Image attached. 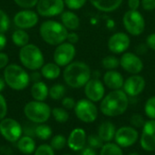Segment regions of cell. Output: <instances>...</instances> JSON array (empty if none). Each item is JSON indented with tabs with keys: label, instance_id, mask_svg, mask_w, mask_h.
<instances>
[{
	"label": "cell",
	"instance_id": "6",
	"mask_svg": "<svg viewBox=\"0 0 155 155\" xmlns=\"http://www.w3.org/2000/svg\"><path fill=\"white\" fill-rule=\"evenodd\" d=\"M24 114L29 121L40 124L49 120L52 115V109L45 102L31 101L25 105Z\"/></svg>",
	"mask_w": 155,
	"mask_h": 155
},
{
	"label": "cell",
	"instance_id": "53",
	"mask_svg": "<svg viewBox=\"0 0 155 155\" xmlns=\"http://www.w3.org/2000/svg\"><path fill=\"white\" fill-rule=\"evenodd\" d=\"M64 155H71V154H68V153H67V154H64Z\"/></svg>",
	"mask_w": 155,
	"mask_h": 155
},
{
	"label": "cell",
	"instance_id": "52",
	"mask_svg": "<svg viewBox=\"0 0 155 155\" xmlns=\"http://www.w3.org/2000/svg\"><path fill=\"white\" fill-rule=\"evenodd\" d=\"M128 155H139L138 153H129Z\"/></svg>",
	"mask_w": 155,
	"mask_h": 155
},
{
	"label": "cell",
	"instance_id": "45",
	"mask_svg": "<svg viewBox=\"0 0 155 155\" xmlns=\"http://www.w3.org/2000/svg\"><path fill=\"white\" fill-rule=\"evenodd\" d=\"M66 41L70 44H76L78 41H79V36L76 33L74 32H68V35H67V38H66Z\"/></svg>",
	"mask_w": 155,
	"mask_h": 155
},
{
	"label": "cell",
	"instance_id": "37",
	"mask_svg": "<svg viewBox=\"0 0 155 155\" xmlns=\"http://www.w3.org/2000/svg\"><path fill=\"white\" fill-rule=\"evenodd\" d=\"M10 20L6 13L0 9V33H5L9 29Z\"/></svg>",
	"mask_w": 155,
	"mask_h": 155
},
{
	"label": "cell",
	"instance_id": "17",
	"mask_svg": "<svg viewBox=\"0 0 155 155\" xmlns=\"http://www.w3.org/2000/svg\"><path fill=\"white\" fill-rule=\"evenodd\" d=\"M145 85V79L142 75L132 74L126 80H124L123 90L128 96L136 97L143 92Z\"/></svg>",
	"mask_w": 155,
	"mask_h": 155
},
{
	"label": "cell",
	"instance_id": "28",
	"mask_svg": "<svg viewBox=\"0 0 155 155\" xmlns=\"http://www.w3.org/2000/svg\"><path fill=\"white\" fill-rule=\"evenodd\" d=\"M99 155H124V152L115 143H106L100 149Z\"/></svg>",
	"mask_w": 155,
	"mask_h": 155
},
{
	"label": "cell",
	"instance_id": "38",
	"mask_svg": "<svg viewBox=\"0 0 155 155\" xmlns=\"http://www.w3.org/2000/svg\"><path fill=\"white\" fill-rule=\"evenodd\" d=\"M34 155H54V150L50 144H41L35 149Z\"/></svg>",
	"mask_w": 155,
	"mask_h": 155
},
{
	"label": "cell",
	"instance_id": "23",
	"mask_svg": "<svg viewBox=\"0 0 155 155\" xmlns=\"http://www.w3.org/2000/svg\"><path fill=\"white\" fill-rule=\"evenodd\" d=\"M61 22L67 30L71 31H74L80 26L78 15L72 11H64L61 14Z\"/></svg>",
	"mask_w": 155,
	"mask_h": 155
},
{
	"label": "cell",
	"instance_id": "36",
	"mask_svg": "<svg viewBox=\"0 0 155 155\" xmlns=\"http://www.w3.org/2000/svg\"><path fill=\"white\" fill-rule=\"evenodd\" d=\"M145 120L143 118V115L139 114H133L131 116V119H130V124H131V126H133L134 128L135 129H139V128H143V125L145 124Z\"/></svg>",
	"mask_w": 155,
	"mask_h": 155
},
{
	"label": "cell",
	"instance_id": "24",
	"mask_svg": "<svg viewBox=\"0 0 155 155\" xmlns=\"http://www.w3.org/2000/svg\"><path fill=\"white\" fill-rule=\"evenodd\" d=\"M16 146L18 151L24 154H32L33 153H35L36 149V144L34 138L29 135L22 136L16 142Z\"/></svg>",
	"mask_w": 155,
	"mask_h": 155
},
{
	"label": "cell",
	"instance_id": "18",
	"mask_svg": "<svg viewBox=\"0 0 155 155\" xmlns=\"http://www.w3.org/2000/svg\"><path fill=\"white\" fill-rule=\"evenodd\" d=\"M38 19V15L35 12L29 9H25L15 14L14 23L20 29H28L34 27L37 24Z\"/></svg>",
	"mask_w": 155,
	"mask_h": 155
},
{
	"label": "cell",
	"instance_id": "39",
	"mask_svg": "<svg viewBox=\"0 0 155 155\" xmlns=\"http://www.w3.org/2000/svg\"><path fill=\"white\" fill-rule=\"evenodd\" d=\"M64 5L71 10H78L82 8L87 0H64Z\"/></svg>",
	"mask_w": 155,
	"mask_h": 155
},
{
	"label": "cell",
	"instance_id": "47",
	"mask_svg": "<svg viewBox=\"0 0 155 155\" xmlns=\"http://www.w3.org/2000/svg\"><path fill=\"white\" fill-rule=\"evenodd\" d=\"M141 6V0H128L129 10H138Z\"/></svg>",
	"mask_w": 155,
	"mask_h": 155
},
{
	"label": "cell",
	"instance_id": "3",
	"mask_svg": "<svg viewBox=\"0 0 155 155\" xmlns=\"http://www.w3.org/2000/svg\"><path fill=\"white\" fill-rule=\"evenodd\" d=\"M39 33L42 39L46 44L57 46L66 41L68 30L62 23L54 20H47L40 25Z\"/></svg>",
	"mask_w": 155,
	"mask_h": 155
},
{
	"label": "cell",
	"instance_id": "48",
	"mask_svg": "<svg viewBox=\"0 0 155 155\" xmlns=\"http://www.w3.org/2000/svg\"><path fill=\"white\" fill-rule=\"evenodd\" d=\"M79 155H96V151L89 146H85L83 150L80 151Z\"/></svg>",
	"mask_w": 155,
	"mask_h": 155
},
{
	"label": "cell",
	"instance_id": "33",
	"mask_svg": "<svg viewBox=\"0 0 155 155\" xmlns=\"http://www.w3.org/2000/svg\"><path fill=\"white\" fill-rule=\"evenodd\" d=\"M67 144V139L62 135V134H56L54 135L50 142V145L51 147L54 150V151H61L63 150Z\"/></svg>",
	"mask_w": 155,
	"mask_h": 155
},
{
	"label": "cell",
	"instance_id": "35",
	"mask_svg": "<svg viewBox=\"0 0 155 155\" xmlns=\"http://www.w3.org/2000/svg\"><path fill=\"white\" fill-rule=\"evenodd\" d=\"M144 113L150 120H155V96L150 97L144 104Z\"/></svg>",
	"mask_w": 155,
	"mask_h": 155
},
{
	"label": "cell",
	"instance_id": "11",
	"mask_svg": "<svg viewBox=\"0 0 155 155\" xmlns=\"http://www.w3.org/2000/svg\"><path fill=\"white\" fill-rule=\"evenodd\" d=\"M139 140V133L133 126H123L116 130L114 141L122 148H128L134 145Z\"/></svg>",
	"mask_w": 155,
	"mask_h": 155
},
{
	"label": "cell",
	"instance_id": "19",
	"mask_svg": "<svg viewBox=\"0 0 155 155\" xmlns=\"http://www.w3.org/2000/svg\"><path fill=\"white\" fill-rule=\"evenodd\" d=\"M87 135L84 129L75 128L74 129L67 139L68 147L74 152H80L86 146Z\"/></svg>",
	"mask_w": 155,
	"mask_h": 155
},
{
	"label": "cell",
	"instance_id": "42",
	"mask_svg": "<svg viewBox=\"0 0 155 155\" xmlns=\"http://www.w3.org/2000/svg\"><path fill=\"white\" fill-rule=\"evenodd\" d=\"M76 104V102L72 97H64L62 99V105L66 110H72L74 109V106Z\"/></svg>",
	"mask_w": 155,
	"mask_h": 155
},
{
	"label": "cell",
	"instance_id": "25",
	"mask_svg": "<svg viewBox=\"0 0 155 155\" xmlns=\"http://www.w3.org/2000/svg\"><path fill=\"white\" fill-rule=\"evenodd\" d=\"M31 94L35 101L44 102L49 95V89L44 82H35L31 87Z\"/></svg>",
	"mask_w": 155,
	"mask_h": 155
},
{
	"label": "cell",
	"instance_id": "32",
	"mask_svg": "<svg viewBox=\"0 0 155 155\" xmlns=\"http://www.w3.org/2000/svg\"><path fill=\"white\" fill-rule=\"evenodd\" d=\"M52 115L54 119L60 124L66 123L69 119V114L64 108L61 107H55L52 110Z\"/></svg>",
	"mask_w": 155,
	"mask_h": 155
},
{
	"label": "cell",
	"instance_id": "22",
	"mask_svg": "<svg viewBox=\"0 0 155 155\" xmlns=\"http://www.w3.org/2000/svg\"><path fill=\"white\" fill-rule=\"evenodd\" d=\"M89 1L97 10L104 13H110L118 9L124 0H89Z\"/></svg>",
	"mask_w": 155,
	"mask_h": 155
},
{
	"label": "cell",
	"instance_id": "20",
	"mask_svg": "<svg viewBox=\"0 0 155 155\" xmlns=\"http://www.w3.org/2000/svg\"><path fill=\"white\" fill-rule=\"evenodd\" d=\"M103 83L106 87L113 90H120L124 84V78L116 70H108L103 76Z\"/></svg>",
	"mask_w": 155,
	"mask_h": 155
},
{
	"label": "cell",
	"instance_id": "10",
	"mask_svg": "<svg viewBox=\"0 0 155 155\" xmlns=\"http://www.w3.org/2000/svg\"><path fill=\"white\" fill-rule=\"evenodd\" d=\"M75 54L76 49L74 45L64 42L56 46L54 52V61L60 67L66 66L73 62Z\"/></svg>",
	"mask_w": 155,
	"mask_h": 155
},
{
	"label": "cell",
	"instance_id": "43",
	"mask_svg": "<svg viewBox=\"0 0 155 155\" xmlns=\"http://www.w3.org/2000/svg\"><path fill=\"white\" fill-rule=\"evenodd\" d=\"M141 5L145 11H153L155 9V0H141Z\"/></svg>",
	"mask_w": 155,
	"mask_h": 155
},
{
	"label": "cell",
	"instance_id": "51",
	"mask_svg": "<svg viewBox=\"0 0 155 155\" xmlns=\"http://www.w3.org/2000/svg\"><path fill=\"white\" fill-rule=\"evenodd\" d=\"M5 79L4 78H2V77H0V93L5 89Z\"/></svg>",
	"mask_w": 155,
	"mask_h": 155
},
{
	"label": "cell",
	"instance_id": "44",
	"mask_svg": "<svg viewBox=\"0 0 155 155\" xmlns=\"http://www.w3.org/2000/svg\"><path fill=\"white\" fill-rule=\"evenodd\" d=\"M146 45L147 46L155 51V33H153V34H150L147 38H146Z\"/></svg>",
	"mask_w": 155,
	"mask_h": 155
},
{
	"label": "cell",
	"instance_id": "15",
	"mask_svg": "<svg viewBox=\"0 0 155 155\" xmlns=\"http://www.w3.org/2000/svg\"><path fill=\"white\" fill-rule=\"evenodd\" d=\"M131 44V39L126 33L118 32L114 34L108 39V49L115 54H121L126 52Z\"/></svg>",
	"mask_w": 155,
	"mask_h": 155
},
{
	"label": "cell",
	"instance_id": "29",
	"mask_svg": "<svg viewBox=\"0 0 155 155\" xmlns=\"http://www.w3.org/2000/svg\"><path fill=\"white\" fill-rule=\"evenodd\" d=\"M53 134V131L51 127L45 124H40L35 128V135L43 141H46L51 138Z\"/></svg>",
	"mask_w": 155,
	"mask_h": 155
},
{
	"label": "cell",
	"instance_id": "46",
	"mask_svg": "<svg viewBox=\"0 0 155 155\" xmlns=\"http://www.w3.org/2000/svg\"><path fill=\"white\" fill-rule=\"evenodd\" d=\"M8 62H9L8 55L5 53L0 52V69L5 68L8 65Z\"/></svg>",
	"mask_w": 155,
	"mask_h": 155
},
{
	"label": "cell",
	"instance_id": "14",
	"mask_svg": "<svg viewBox=\"0 0 155 155\" xmlns=\"http://www.w3.org/2000/svg\"><path fill=\"white\" fill-rule=\"evenodd\" d=\"M140 144L145 152H155V120H149L142 128Z\"/></svg>",
	"mask_w": 155,
	"mask_h": 155
},
{
	"label": "cell",
	"instance_id": "31",
	"mask_svg": "<svg viewBox=\"0 0 155 155\" xmlns=\"http://www.w3.org/2000/svg\"><path fill=\"white\" fill-rule=\"evenodd\" d=\"M65 92L66 89L63 84H56L49 89V95L53 100H61L64 97Z\"/></svg>",
	"mask_w": 155,
	"mask_h": 155
},
{
	"label": "cell",
	"instance_id": "2",
	"mask_svg": "<svg viewBox=\"0 0 155 155\" xmlns=\"http://www.w3.org/2000/svg\"><path fill=\"white\" fill-rule=\"evenodd\" d=\"M91 69L84 62H72L65 66L63 76L65 84L72 88H82L91 79Z\"/></svg>",
	"mask_w": 155,
	"mask_h": 155
},
{
	"label": "cell",
	"instance_id": "7",
	"mask_svg": "<svg viewBox=\"0 0 155 155\" xmlns=\"http://www.w3.org/2000/svg\"><path fill=\"white\" fill-rule=\"evenodd\" d=\"M123 25L128 34L137 36L145 29V20L138 10H128L123 16Z\"/></svg>",
	"mask_w": 155,
	"mask_h": 155
},
{
	"label": "cell",
	"instance_id": "5",
	"mask_svg": "<svg viewBox=\"0 0 155 155\" xmlns=\"http://www.w3.org/2000/svg\"><path fill=\"white\" fill-rule=\"evenodd\" d=\"M19 60L25 68L32 71L41 69L45 64L44 54L41 50L39 47L32 44L21 47L19 51Z\"/></svg>",
	"mask_w": 155,
	"mask_h": 155
},
{
	"label": "cell",
	"instance_id": "1",
	"mask_svg": "<svg viewBox=\"0 0 155 155\" xmlns=\"http://www.w3.org/2000/svg\"><path fill=\"white\" fill-rule=\"evenodd\" d=\"M129 104V96L124 90H113L101 101L100 111L107 117H116L126 112Z\"/></svg>",
	"mask_w": 155,
	"mask_h": 155
},
{
	"label": "cell",
	"instance_id": "13",
	"mask_svg": "<svg viewBox=\"0 0 155 155\" xmlns=\"http://www.w3.org/2000/svg\"><path fill=\"white\" fill-rule=\"evenodd\" d=\"M120 66L131 74H139L143 69V63L137 54L125 52L120 58Z\"/></svg>",
	"mask_w": 155,
	"mask_h": 155
},
{
	"label": "cell",
	"instance_id": "16",
	"mask_svg": "<svg viewBox=\"0 0 155 155\" xmlns=\"http://www.w3.org/2000/svg\"><path fill=\"white\" fill-rule=\"evenodd\" d=\"M84 87V94L86 98L94 103L101 102L104 97L105 94L104 84L97 78L90 79Z\"/></svg>",
	"mask_w": 155,
	"mask_h": 155
},
{
	"label": "cell",
	"instance_id": "4",
	"mask_svg": "<svg viewBox=\"0 0 155 155\" xmlns=\"http://www.w3.org/2000/svg\"><path fill=\"white\" fill-rule=\"evenodd\" d=\"M4 79L5 84L15 91L25 89L30 83V76L26 71L15 64H8L5 68Z\"/></svg>",
	"mask_w": 155,
	"mask_h": 155
},
{
	"label": "cell",
	"instance_id": "49",
	"mask_svg": "<svg viewBox=\"0 0 155 155\" xmlns=\"http://www.w3.org/2000/svg\"><path fill=\"white\" fill-rule=\"evenodd\" d=\"M6 43H7L6 36L5 35V34L0 33V51H2V50L5 47Z\"/></svg>",
	"mask_w": 155,
	"mask_h": 155
},
{
	"label": "cell",
	"instance_id": "12",
	"mask_svg": "<svg viewBox=\"0 0 155 155\" xmlns=\"http://www.w3.org/2000/svg\"><path fill=\"white\" fill-rule=\"evenodd\" d=\"M64 0H39L36 5L37 13L44 17L61 15L64 9Z\"/></svg>",
	"mask_w": 155,
	"mask_h": 155
},
{
	"label": "cell",
	"instance_id": "34",
	"mask_svg": "<svg viewBox=\"0 0 155 155\" xmlns=\"http://www.w3.org/2000/svg\"><path fill=\"white\" fill-rule=\"evenodd\" d=\"M87 146L94 149V150H98L101 149L104 143L103 142V140L99 137V135L97 134H92L90 135L87 136V143H86Z\"/></svg>",
	"mask_w": 155,
	"mask_h": 155
},
{
	"label": "cell",
	"instance_id": "41",
	"mask_svg": "<svg viewBox=\"0 0 155 155\" xmlns=\"http://www.w3.org/2000/svg\"><path fill=\"white\" fill-rule=\"evenodd\" d=\"M7 114V103L5 98L0 94V121L5 118Z\"/></svg>",
	"mask_w": 155,
	"mask_h": 155
},
{
	"label": "cell",
	"instance_id": "50",
	"mask_svg": "<svg viewBox=\"0 0 155 155\" xmlns=\"http://www.w3.org/2000/svg\"><path fill=\"white\" fill-rule=\"evenodd\" d=\"M41 74L40 73H38V72H34V73H32L29 76H30V81L32 80L34 83H35V82H39L40 81V79H41Z\"/></svg>",
	"mask_w": 155,
	"mask_h": 155
},
{
	"label": "cell",
	"instance_id": "30",
	"mask_svg": "<svg viewBox=\"0 0 155 155\" xmlns=\"http://www.w3.org/2000/svg\"><path fill=\"white\" fill-rule=\"evenodd\" d=\"M102 66L108 70H115L120 65V59L115 55H107L102 59Z\"/></svg>",
	"mask_w": 155,
	"mask_h": 155
},
{
	"label": "cell",
	"instance_id": "40",
	"mask_svg": "<svg viewBox=\"0 0 155 155\" xmlns=\"http://www.w3.org/2000/svg\"><path fill=\"white\" fill-rule=\"evenodd\" d=\"M39 0H15V4L19 5L20 7H23L25 9L32 8L35 5H37Z\"/></svg>",
	"mask_w": 155,
	"mask_h": 155
},
{
	"label": "cell",
	"instance_id": "26",
	"mask_svg": "<svg viewBox=\"0 0 155 155\" xmlns=\"http://www.w3.org/2000/svg\"><path fill=\"white\" fill-rule=\"evenodd\" d=\"M61 69L58 64L55 63H48L42 66L41 74L43 77L48 80H54L60 76Z\"/></svg>",
	"mask_w": 155,
	"mask_h": 155
},
{
	"label": "cell",
	"instance_id": "27",
	"mask_svg": "<svg viewBox=\"0 0 155 155\" xmlns=\"http://www.w3.org/2000/svg\"><path fill=\"white\" fill-rule=\"evenodd\" d=\"M12 41L16 46L24 47L29 43V35L24 29H16L12 35Z\"/></svg>",
	"mask_w": 155,
	"mask_h": 155
},
{
	"label": "cell",
	"instance_id": "9",
	"mask_svg": "<svg viewBox=\"0 0 155 155\" xmlns=\"http://www.w3.org/2000/svg\"><path fill=\"white\" fill-rule=\"evenodd\" d=\"M0 134L7 142L16 143L22 137L23 128L16 120L4 118L0 121Z\"/></svg>",
	"mask_w": 155,
	"mask_h": 155
},
{
	"label": "cell",
	"instance_id": "21",
	"mask_svg": "<svg viewBox=\"0 0 155 155\" xmlns=\"http://www.w3.org/2000/svg\"><path fill=\"white\" fill-rule=\"evenodd\" d=\"M115 133H116V127L114 124L109 121L103 122L99 125L97 130V134L104 143H111L113 140H114Z\"/></svg>",
	"mask_w": 155,
	"mask_h": 155
},
{
	"label": "cell",
	"instance_id": "8",
	"mask_svg": "<svg viewBox=\"0 0 155 155\" xmlns=\"http://www.w3.org/2000/svg\"><path fill=\"white\" fill-rule=\"evenodd\" d=\"M76 117L83 123H94L98 117V108L95 104L88 99H81L76 102L74 106Z\"/></svg>",
	"mask_w": 155,
	"mask_h": 155
}]
</instances>
